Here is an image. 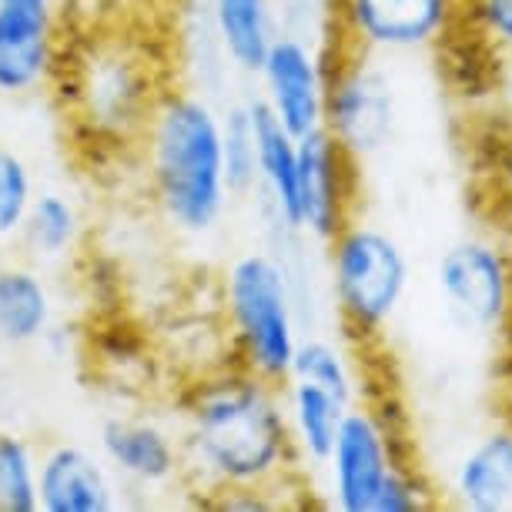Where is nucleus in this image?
Here are the masks:
<instances>
[{
  "instance_id": "obj_24",
  "label": "nucleus",
  "mask_w": 512,
  "mask_h": 512,
  "mask_svg": "<svg viewBox=\"0 0 512 512\" xmlns=\"http://www.w3.org/2000/svg\"><path fill=\"white\" fill-rule=\"evenodd\" d=\"M37 195V181L24 154L0 144V245H14Z\"/></svg>"
},
{
  "instance_id": "obj_25",
  "label": "nucleus",
  "mask_w": 512,
  "mask_h": 512,
  "mask_svg": "<svg viewBox=\"0 0 512 512\" xmlns=\"http://www.w3.org/2000/svg\"><path fill=\"white\" fill-rule=\"evenodd\" d=\"M436 496L439 492L429 482V476L412 459H405L385 482L375 512H422L436 506Z\"/></svg>"
},
{
  "instance_id": "obj_7",
  "label": "nucleus",
  "mask_w": 512,
  "mask_h": 512,
  "mask_svg": "<svg viewBox=\"0 0 512 512\" xmlns=\"http://www.w3.org/2000/svg\"><path fill=\"white\" fill-rule=\"evenodd\" d=\"M382 57L338 51L328 57L325 134L355 161H369L392 141L399 121V98Z\"/></svg>"
},
{
  "instance_id": "obj_10",
  "label": "nucleus",
  "mask_w": 512,
  "mask_h": 512,
  "mask_svg": "<svg viewBox=\"0 0 512 512\" xmlns=\"http://www.w3.org/2000/svg\"><path fill=\"white\" fill-rule=\"evenodd\" d=\"M262 101L295 138L325 128V88H328V54L308 34L282 31L268 47L262 67Z\"/></svg>"
},
{
  "instance_id": "obj_1",
  "label": "nucleus",
  "mask_w": 512,
  "mask_h": 512,
  "mask_svg": "<svg viewBox=\"0 0 512 512\" xmlns=\"http://www.w3.org/2000/svg\"><path fill=\"white\" fill-rule=\"evenodd\" d=\"M185 476L208 499L238 489H285L298 479L282 385L221 362L181 392Z\"/></svg>"
},
{
  "instance_id": "obj_22",
  "label": "nucleus",
  "mask_w": 512,
  "mask_h": 512,
  "mask_svg": "<svg viewBox=\"0 0 512 512\" xmlns=\"http://www.w3.org/2000/svg\"><path fill=\"white\" fill-rule=\"evenodd\" d=\"M37 459L41 452L31 439L0 429V512H41Z\"/></svg>"
},
{
  "instance_id": "obj_16",
  "label": "nucleus",
  "mask_w": 512,
  "mask_h": 512,
  "mask_svg": "<svg viewBox=\"0 0 512 512\" xmlns=\"http://www.w3.org/2000/svg\"><path fill=\"white\" fill-rule=\"evenodd\" d=\"M251 124H255L258 148V195L272 215V225L285 235H302L298 218V138L265 108L262 101H248Z\"/></svg>"
},
{
  "instance_id": "obj_14",
  "label": "nucleus",
  "mask_w": 512,
  "mask_h": 512,
  "mask_svg": "<svg viewBox=\"0 0 512 512\" xmlns=\"http://www.w3.org/2000/svg\"><path fill=\"white\" fill-rule=\"evenodd\" d=\"M37 502L41 512H114L124 506V482L77 442H54L37 459Z\"/></svg>"
},
{
  "instance_id": "obj_5",
  "label": "nucleus",
  "mask_w": 512,
  "mask_h": 512,
  "mask_svg": "<svg viewBox=\"0 0 512 512\" xmlns=\"http://www.w3.org/2000/svg\"><path fill=\"white\" fill-rule=\"evenodd\" d=\"M64 91L84 131L108 144H138L161 84L138 47L124 37H91L61 64Z\"/></svg>"
},
{
  "instance_id": "obj_28",
  "label": "nucleus",
  "mask_w": 512,
  "mask_h": 512,
  "mask_svg": "<svg viewBox=\"0 0 512 512\" xmlns=\"http://www.w3.org/2000/svg\"><path fill=\"white\" fill-rule=\"evenodd\" d=\"M502 181H506V191L512 195V134L506 138V158H502Z\"/></svg>"
},
{
  "instance_id": "obj_4",
  "label": "nucleus",
  "mask_w": 512,
  "mask_h": 512,
  "mask_svg": "<svg viewBox=\"0 0 512 512\" xmlns=\"http://www.w3.org/2000/svg\"><path fill=\"white\" fill-rule=\"evenodd\" d=\"M322 245L338 322L352 338L372 342L395 322L412 285L402 241L375 221L352 215Z\"/></svg>"
},
{
  "instance_id": "obj_15",
  "label": "nucleus",
  "mask_w": 512,
  "mask_h": 512,
  "mask_svg": "<svg viewBox=\"0 0 512 512\" xmlns=\"http://www.w3.org/2000/svg\"><path fill=\"white\" fill-rule=\"evenodd\" d=\"M439 496L466 512H512V425L506 419L486 425L456 452Z\"/></svg>"
},
{
  "instance_id": "obj_17",
  "label": "nucleus",
  "mask_w": 512,
  "mask_h": 512,
  "mask_svg": "<svg viewBox=\"0 0 512 512\" xmlns=\"http://www.w3.org/2000/svg\"><path fill=\"white\" fill-rule=\"evenodd\" d=\"M218 54L241 74H258L268 47L282 34L275 0H205Z\"/></svg>"
},
{
  "instance_id": "obj_19",
  "label": "nucleus",
  "mask_w": 512,
  "mask_h": 512,
  "mask_svg": "<svg viewBox=\"0 0 512 512\" xmlns=\"http://www.w3.org/2000/svg\"><path fill=\"white\" fill-rule=\"evenodd\" d=\"M288 436H292L298 469H322L325 456L335 446L338 425L345 419V405L338 395L318 389L312 382L288 379L282 385Z\"/></svg>"
},
{
  "instance_id": "obj_12",
  "label": "nucleus",
  "mask_w": 512,
  "mask_h": 512,
  "mask_svg": "<svg viewBox=\"0 0 512 512\" xmlns=\"http://www.w3.org/2000/svg\"><path fill=\"white\" fill-rule=\"evenodd\" d=\"M349 158L325 131L298 138V218L302 235L332 238L355 215V175Z\"/></svg>"
},
{
  "instance_id": "obj_27",
  "label": "nucleus",
  "mask_w": 512,
  "mask_h": 512,
  "mask_svg": "<svg viewBox=\"0 0 512 512\" xmlns=\"http://www.w3.org/2000/svg\"><path fill=\"white\" fill-rule=\"evenodd\" d=\"M499 409L502 415L512 425V335L506 338V355H502V372H499Z\"/></svg>"
},
{
  "instance_id": "obj_21",
  "label": "nucleus",
  "mask_w": 512,
  "mask_h": 512,
  "mask_svg": "<svg viewBox=\"0 0 512 512\" xmlns=\"http://www.w3.org/2000/svg\"><path fill=\"white\" fill-rule=\"evenodd\" d=\"M288 379H302L312 382L318 389L338 395L345 405L359 402V369H355L349 349L335 338L322 335H308L298 342L295 359H292V375Z\"/></svg>"
},
{
  "instance_id": "obj_6",
  "label": "nucleus",
  "mask_w": 512,
  "mask_h": 512,
  "mask_svg": "<svg viewBox=\"0 0 512 512\" xmlns=\"http://www.w3.org/2000/svg\"><path fill=\"white\" fill-rule=\"evenodd\" d=\"M436 295L462 332L512 335V245L499 235H462L436 258Z\"/></svg>"
},
{
  "instance_id": "obj_9",
  "label": "nucleus",
  "mask_w": 512,
  "mask_h": 512,
  "mask_svg": "<svg viewBox=\"0 0 512 512\" xmlns=\"http://www.w3.org/2000/svg\"><path fill=\"white\" fill-rule=\"evenodd\" d=\"M338 47L369 57L425 54L452 37L466 0H325Z\"/></svg>"
},
{
  "instance_id": "obj_23",
  "label": "nucleus",
  "mask_w": 512,
  "mask_h": 512,
  "mask_svg": "<svg viewBox=\"0 0 512 512\" xmlns=\"http://www.w3.org/2000/svg\"><path fill=\"white\" fill-rule=\"evenodd\" d=\"M221 141H225V171L231 195H251L258 188V148L248 104H231L221 111Z\"/></svg>"
},
{
  "instance_id": "obj_11",
  "label": "nucleus",
  "mask_w": 512,
  "mask_h": 512,
  "mask_svg": "<svg viewBox=\"0 0 512 512\" xmlns=\"http://www.w3.org/2000/svg\"><path fill=\"white\" fill-rule=\"evenodd\" d=\"M57 67V0H0V98H34L57 81Z\"/></svg>"
},
{
  "instance_id": "obj_20",
  "label": "nucleus",
  "mask_w": 512,
  "mask_h": 512,
  "mask_svg": "<svg viewBox=\"0 0 512 512\" xmlns=\"http://www.w3.org/2000/svg\"><path fill=\"white\" fill-rule=\"evenodd\" d=\"M84 235V221L74 198L64 191H37L27 211L17 245L34 265H61L74 255Z\"/></svg>"
},
{
  "instance_id": "obj_29",
  "label": "nucleus",
  "mask_w": 512,
  "mask_h": 512,
  "mask_svg": "<svg viewBox=\"0 0 512 512\" xmlns=\"http://www.w3.org/2000/svg\"><path fill=\"white\" fill-rule=\"evenodd\" d=\"M509 245H512V238H509Z\"/></svg>"
},
{
  "instance_id": "obj_13",
  "label": "nucleus",
  "mask_w": 512,
  "mask_h": 512,
  "mask_svg": "<svg viewBox=\"0 0 512 512\" xmlns=\"http://www.w3.org/2000/svg\"><path fill=\"white\" fill-rule=\"evenodd\" d=\"M101 456L124 486L164 489L185 476L178 429L151 415H111L101 425Z\"/></svg>"
},
{
  "instance_id": "obj_2",
  "label": "nucleus",
  "mask_w": 512,
  "mask_h": 512,
  "mask_svg": "<svg viewBox=\"0 0 512 512\" xmlns=\"http://www.w3.org/2000/svg\"><path fill=\"white\" fill-rule=\"evenodd\" d=\"M151 201L175 235L208 238L231 205L221 111L205 94L161 91L141 131Z\"/></svg>"
},
{
  "instance_id": "obj_8",
  "label": "nucleus",
  "mask_w": 512,
  "mask_h": 512,
  "mask_svg": "<svg viewBox=\"0 0 512 512\" xmlns=\"http://www.w3.org/2000/svg\"><path fill=\"white\" fill-rule=\"evenodd\" d=\"M409 452L389 422V415L372 402H352L338 425L332 452L322 462L325 506L338 512H375L385 482Z\"/></svg>"
},
{
  "instance_id": "obj_3",
  "label": "nucleus",
  "mask_w": 512,
  "mask_h": 512,
  "mask_svg": "<svg viewBox=\"0 0 512 512\" xmlns=\"http://www.w3.org/2000/svg\"><path fill=\"white\" fill-rule=\"evenodd\" d=\"M218 305L225 315L228 362L285 385L302 328L295 315L292 275L282 258L262 248L231 258L218 282Z\"/></svg>"
},
{
  "instance_id": "obj_18",
  "label": "nucleus",
  "mask_w": 512,
  "mask_h": 512,
  "mask_svg": "<svg viewBox=\"0 0 512 512\" xmlns=\"http://www.w3.org/2000/svg\"><path fill=\"white\" fill-rule=\"evenodd\" d=\"M57 302L34 262H0V345L27 349L54 332Z\"/></svg>"
},
{
  "instance_id": "obj_26",
  "label": "nucleus",
  "mask_w": 512,
  "mask_h": 512,
  "mask_svg": "<svg viewBox=\"0 0 512 512\" xmlns=\"http://www.w3.org/2000/svg\"><path fill=\"white\" fill-rule=\"evenodd\" d=\"M469 11L489 44L512 51V0H469Z\"/></svg>"
}]
</instances>
